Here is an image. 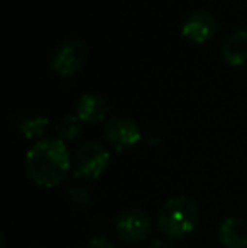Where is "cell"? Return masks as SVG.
Segmentation results:
<instances>
[{
  "label": "cell",
  "instance_id": "6da1fadb",
  "mask_svg": "<svg viewBox=\"0 0 247 248\" xmlns=\"http://www.w3.org/2000/svg\"><path fill=\"white\" fill-rule=\"evenodd\" d=\"M26 174L41 187H56L71 170V155L60 139H41L26 154Z\"/></svg>",
  "mask_w": 247,
  "mask_h": 248
},
{
  "label": "cell",
  "instance_id": "7a4b0ae2",
  "mask_svg": "<svg viewBox=\"0 0 247 248\" xmlns=\"http://www.w3.org/2000/svg\"><path fill=\"white\" fill-rule=\"evenodd\" d=\"M200 208L188 196H175L163 202L156 215V228L163 236L181 240L198 225Z\"/></svg>",
  "mask_w": 247,
  "mask_h": 248
},
{
  "label": "cell",
  "instance_id": "3957f363",
  "mask_svg": "<svg viewBox=\"0 0 247 248\" xmlns=\"http://www.w3.org/2000/svg\"><path fill=\"white\" fill-rule=\"evenodd\" d=\"M110 154L100 142H85L71 157V169L76 179H99L109 167Z\"/></svg>",
  "mask_w": 247,
  "mask_h": 248
},
{
  "label": "cell",
  "instance_id": "277c9868",
  "mask_svg": "<svg viewBox=\"0 0 247 248\" xmlns=\"http://www.w3.org/2000/svg\"><path fill=\"white\" fill-rule=\"evenodd\" d=\"M88 49L86 44L78 37L63 41L51 54V68L61 78H71L85 66Z\"/></svg>",
  "mask_w": 247,
  "mask_h": 248
},
{
  "label": "cell",
  "instance_id": "5b68a950",
  "mask_svg": "<svg viewBox=\"0 0 247 248\" xmlns=\"http://www.w3.org/2000/svg\"><path fill=\"white\" fill-rule=\"evenodd\" d=\"M102 134L110 147L117 150V152H125V150L132 149L142 139L137 124L125 115L110 117L103 125Z\"/></svg>",
  "mask_w": 247,
  "mask_h": 248
},
{
  "label": "cell",
  "instance_id": "8992f818",
  "mask_svg": "<svg viewBox=\"0 0 247 248\" xmlns=\"http://www.w3.org/2000/svg\"><path fill=\"white\" fill-rule=\"evenodd\" d=\"M115 233L125 243H141L151 233V218L141 208H127L117 216Z\"/></svg>",
  "mask_w": 247,
  "mask_h": 248
},
{
  "label": "cell",
  "instance_id": "52a82bcc",
  "mask_svg": "<svg viewBox=\"0 0 247 248\" xmlns=\"http://www.w3.org/2000/svg\"><path fill=\"white\" fill-rule=\"evenodd\" d=\"M218 24L212 14L205 10H195L190 16L185 17L181 24V34L186 39L193 41L197 44L208 43L217 34Z\"/></svg>",
  "mask_w": 247,
  "mask_h": 248
},
{
  "label": "cell",
  "instance_id": "ba28073f",
  "mask_svg": "<svg viewBox=\"0 0 247 248\" xmlns=\"http://www.w3.org/2000/svg\"><path fill=\"white\" fill-rule=\"evenodd\" d=\"M75 111L83 124H102L109 117L110 105L99 93H85L76 101Z\"/></svg>",
  "mask_w": 247,
  "mask_h": 248
},
{
  "label": "cell",
  "instance_id": "9c48e42d",
  "mask_svg": "<svg viewBox=\"0 0 247 248\" xmlns=\"http://www.w3.org/2000/svg\"><path fill=\"white\" fill-rule=\"evenodd\" d=\"M12 125L17 134L26 140H36V139L41 140V137L46 134L48 127H49V118L39 111L26 110L12 118Z\"/></svg>",
  "mask_w": 247,
  "mask_h": 248
},
{
  "label": "cell",
  "instance_id": "30bf717a",
  "mask_svg": "<svg viewBox=\"0 0 247 248\" xmlns=\"http://www.w3.org/2000/svg\"><path fill=\"white\" fill-rule=\"evenodd\" d=\"M224 248H247V223L241 218H225L217 230Z\"/></svg>",
  "mask_w": 247,
  "mask_h": 248
},
{
  "label": "cell",
  "instance_id": "8fae6325",
  "mask_svg": "<svg viewBox=\"0 0 247 248\" xmlns=\"http://www.w3.org/2000/svg\"><path fill=\"white\" fill-rule=\"evenodd\" d=\"M222 58L231 66H242L247 61V31L235 29L222 44Z\"/></svg>",
  "mask_w": 247,
  "mask_h": 248
},
{
  "label": "cell",
  "instance_id": "7c38bea8",
  "mask_svg": "<svg viewBox=\"0 0 247 248\" xmlns=\"http://www.w3.org/2000/svg\"><path fill=\"white\" fill-rule=\"evenodd\" d=\"M82 124L76 115H65L60 122L54 127V132H56V137L60 140L66 142V140H75L80 134H82Z\"/></svg>",
  "mask_w": 247,
  "mask_h": 248
},
{
  "label": "cell",
  "instance_id": "4fadbf2b",
  "mask_svg": "<svg viewBox=\"0 0 247 248\" xmlns=\"http://www.w3.org/2000/svg\"><path fill=\"white\" fill-rule=\"evenodd\" d=\"M68 199L75 208H86L92 204V194L82 183H75L68 187Z\"/></svg>",
  "mask_w": 247,
  "mask_h": 248
},
{
  "label": "cell",
  "instance_id": "5bb4252c",
  "mask_svg": "<svg viewBox=\"0 0 247 248\" xmlns=\"http://www.w3.org/2000/svg\"><path fill=\"white\" fill-rule=\"evenodd\" d=\"M83 248H115V247H114V243L110 242L107 236L97 235V236H92V238L83 245Z\"/></svg>",
  "mask_w": 247,
  "mask_h": 248
},
{
  "label": "cell",
  "instance_id": "9a60e30c",
  "mask_svg": "<svg viewBox=\"0 0 247 248\" xmlns=\"http://www.w3.org/2000/svg\"><path fill=\"white\" fill-rule=\"evenodd\" d=\"M151 248H175V243H173L171 238H166V236H163V238L154 240Z\"/></svg>",
  "mask_w": 247,
  "mask_h": 248
},
{
  "label": "cell",
  "instance_id": "2e32d148",
  "mask_svg": "<svg viewBox=\"0 0 247 248\" xmlns=\"http://www.w3.org/2000/svg\"><path fill=\"white\" fill-rule=\"evenodd\" d=\"M29 248H36V247H29Z\"/></svg>",
  "mask_w": 247,
  "mask_h": 248
}]
</instances>
